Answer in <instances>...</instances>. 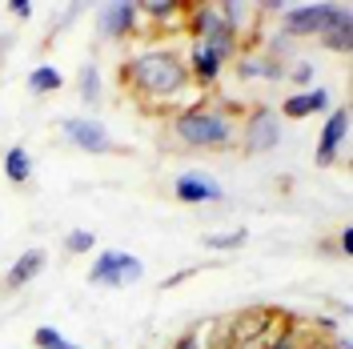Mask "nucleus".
<instances>
[{"label": "nucleus", "mask_w": 353, "mask_h": 349, "mask_svg": "<svg viewBox=\"0 0 353 349\" xmlns=\"http://www.w3.org/2000/svg\"><path fill=\"white\" fill-rule=\"evenodd\" d=\"M121 81L153 112H176L193 97V77L176 48H141L121 65Z\"/></svg>", "instance_id": "1"}, {"label": "nucleus", "mask_w": 353, "mask_h": 349, "mask_svg": "<svg viewBox=\"0 0 353 349\" xmlns=\"http://www.w3.org/2000/svg\"><path fill=\"white\" fill-rule=\"evenodd\" d=\"M173 137L185 149H205V153H221L237 145V121L233 112L205 105V101H189L185 109L173 112Z\"/></svg>", "instance_id": "2"}, {"label": "nucleus", "mask_w": 353, "mask_h": 349, "mask_svg": "<svg viewBox=\"0 0 353 349\" xmlns=\"http://www.w3.org/2000/svg\"><path fill=\"white\" fill-rule=\"evenodd\" d=\"M185 28L193 32V41L209 44L225 65H229V61H237V57H241V48H245L241 37L221 21L217 4H189V8H185Z\"/></svg>", "instance_id": "3"}, {"label": "nucleus", "mask_w": 353, "mask_h": 349, "mask_svg": "<svg viewBox=\"0 0 353 349\" xmlns=\"http://www.w3.org/2000/svg\"><path fill=\"white\" fill-rule=\"evenodd\" d=\"M237 145H241L249 157L273 153V149L281 145V117H277V109L253 105V109L245 112V121L237 125Z\"/></svg>", "instance_id": "4"}, {"label": "nucleus", "mask_w": 353, "mask_h": 349, "mask_svg": "<svg viewBox=\"0 0 353 349\" xmlns=\"http://www.w3.org/2000/svg\"><path fill=\"white\" fill-rule=\"evenodd\" d=\"M141 277H145L141 257L121 253V249H101V257H97L92 269H88V281L105 285V289H125V285H137Z\"/></svg>", "instance_id": "5"}, {"label": "nucleus", "mask_w": 353, "mask_h": 349, "mask_svg": "<svg viewBox=\"0 0 353 349\" xmlns=\"http://www.w3.org/2000/svg\"><path fill=\"white\" fill-rule=\"evenodd\" d=\"M97 28H101V37H109V41H129V37H137V32H141V4H137V0L101 4Z\"/></svg>", "instance_id": "6"}, {"label": "nucleus", "mask_w": 353, "mask_h": 349, "mask_svg": "<svg viewBox=\"0 0 353 349\" xmlns=\"http://www.w3.org/2000/svg\"><path fill=\"white\" fill-rule=\"evenodd\" d=\"M333 4H289L281 12V32L289 41H305V37H317L325 21H330Z\"/></svg>", "instance_id": "7"}, {"label": "nucleus", "mask_w": 353, "mask_h": 349, "mask_svg": "<svg viewBox=\"0 0 353 349\" xmlns=\"http://www.w3.org/2000/svg\"><path fill=\"white\" fill-rule=\"evenodd\" d=\"M61 132H65L68 145L81 149V153H112V149H117L109 129H105L101 121H92V117H68L65 125H61Z\"/></svg>", "instance_id": "8"}, {"label": "nucleus", "mask_w": 353, "mask_h": 349, "mask_svg": "<svg viewBox=\"0 0 353 349\" xmlns=\"http://www.w3.org/2000/svg\"><path fill=\"white\" fill-rule=\"evenodd\" d=\"M345 132H350V109H333L330 117H325V129L317 137V153H313V161H317L321 169H330L333 161H337L341 145H345Z\"/></svg>", "instance_id": "9"}, {"label": "nucleus", "mask_w": 353, "mask_h": 349, "mask_svg": "<svg viewBox=\"0 0 353 349\" xmlns=\"http://www.w3.org/2000/svg\"><path fill=\"white\" fill-rule=\"evenodd\" d=\"M185 65H189L193 88H213V85L221 81V72H225V61H221L209 44H201V41L189 44V57H185Z\"/></svg>", "instance_id": "10"}, {"label": "nucleus", "mask_w": 353, "mask_h": 349, "mask_svg": "<svg viewBox=\"0 0 353 349\" xmlns=\"http://www.w3.org/2000/svg\"><path fill=\"white\" fill-rule=\"evenodd\" d=\"M173 197L181 205H213V201H225V189L205 173H181L173 185Z\"/></svg>", "instance_id": "11"}, {"label": "nucleus", "mask_w": 353, "mask_h": 349, "mask_svg": "<svg viewBox=\"0 0 353 349\" xmlns=\"http://www.w3.org/2000/svg\"><path fill=\"white\" fill-rule=\"evenodd\" d=\"M317 41L325 44L330 52H350L353 48V8L350 4H333L330 21L317 32Z\"/></svg>", "instance_id": "12"}, {"label": "nucleus", "mask_w": 353, "mask_h": 349, "mask_svg": "<svg viewBox=\"0 0 353 349\" xmlns=\"http://www.w3.org/2000/svg\"><path fill=\"white\" fill-rule=\"evenodd\" d=\"M233 65H237V77H241V81H285V65L269 61L261 48H253V44H245L241 57H237Z\"/></svg>", "instance_id": "13"}, {"label": "nucleus", "mask_w": 353, "mask_h": 349, "mask_svg": "<svg viewBox=\"0 0 353 349\" xmlns=\"http://www.w3.org/2000/svg\"><path fill=\"white\" fill-rule=\"evenodd\" d=\"M269 326H273V313H265V309H245L237 317H229V333H225V341L229 346H237V341H253V337H269Z\"/></svg>", "instance_id": "14"}, {"label": "nucleus", "mask_w": 353, "mask_h": 349, "mask_svg": "<svg viewBox=\"0 0 353 349\" xmlns=\"http://www.w3.org/2000/svg\"><path fill=\"white\" fill-rule=\"evenodd\" d=\"M44 265H48V253H44V249H24L21 257L12 261V269L4 273V289H8V293L24 289L28 281H37V277H41Z\"/></svg>", "instance_id": "15"}, {"label": "nucleus", "mask_w": 353, "mask_h": 349, "mask_svg": "<svg viewBox=\"0 0 353 349\" xmlns=\"http://www.w3.org/2000/svg\"><path fill=\"white\" fill-rule=\"evenodd\" d=\"M325 109H330V88H305V92H289L277 117L305 121V117H313V112H325Z\"/></svg>", "instance_id": "16"}, {"label": "nucleus", "mask_w": 353, "mask_h": 349, "mask_svg": "<svg viewBox=\"0 0 353 349\" xmlns=\"http://www.w3.org/2000/svg\"><path fill=\"white\" fill-rule=\"evenodd\" d=\"M217 8H221V21L229 24L241 41L249 37V28L261 21V17H257V4H245V0H225V4H217Z\"/></svg>", "instance_id": "17"}, {"label": "nucleus", "mask_w": 353, "mask_h": 349, "mask_svg": "<svg viewBox=\"0 0 353 349\" xmlns=\"http://www.w3.org/2000/svg\"><path fill=\"white\" fill-rule=\"evenodd\" d=\"M185 8H189V4H181V0H145V4H141V21L176 24L185 17Z\"/></svg>", "instance_id": "18"}, {"label": "nucleus", "mask_w": 353, "mask_h": 349, "mask_svg": "<svg viewBox=\"0 0 353 349\" xmlns=\"http://www.w3.org/2000/svg\"><path fill=\"white\" fill-rule=\"evenodd\" d=\"M4 177H8L12 185H24V181L32 177V157H28V149L12 145V149L4 153Z\"/></svg>", "instance_id": "19"}, {"label": "nucleus", "mask_w": 353, "mask_h": 349, "mask_svg": "<svg viewBox=\"0 0 353 349\" xmlns=\"http://www.w3.org/2000/svg\"><path fill=\"white\" fill-rule=\"evenodd\" d=\"M28 88H32V92H61V88H65V77H61L57 65H37L28 72Z\"/></svg>", "instance_id": "20"}, {"label": "nucleus", "mask_w": 353, "mask_h": 349, "mask_svg": "<svg viewBox=\"0 0 353 349\" xmlns=\"http://www.w3.org/2000/svg\"><path fill=\"white\" fill-rule=\"evenodd\" d=\"M77 88H81V101H85V105H97V101H101V68L92 65V61L81 68V77H77Z\"/></svg>", "instance_id": "21"}, {"label": "nucleus", "mask_w": 353, "mask_h": 349, "mask_svg": "<svg viewBox=\"0 0 353 349\" xmlns=\"http://www.w3.org/2000/svg\"><path fill=\"white\" fill-rule=\"evenodd\" d=\"M313 77H317V68H313V61H305V57H297V61H289L285 65V81H293L297 92L313 88Z\"/></svg>", "instance_id": "22"}, {"label": "nucleus", "mask_w": 353, "mask_h": 349, "mask_svg": "<svg viewBox=\"0 0 353 349\" xmlns=\"http://www.w3.org/2000/svg\"><path fill=\"white\" fill-rule=\"evenodd\" d=\"M245 241H249V233L245 229H233V233H209V237H201V245L213 249V253H229V249H241Z\"/></svg>", "instance_id": "23"}, {"label": "nucleus", "mask_w": 353, "mask_h": 349, "mask_svg": "<svg viewBox=\"0 0 353 349\" xmlns=\"http://www.w3.org/2000/svg\"><path fill=\"white\" fill-rule=\"evenodd\" d=\"M265 349H301V333H297V326H293V321L277 326L269 337H265Z\"/></svg>", "instance_id": "24"}, {"label": "nucleus", "mask_w": 353, "mask_h": 349, "mask_svg": "<svg viewBox=\"0 0 353 349\" xmlns=\"http://www.w3.org/2000/svg\"><path fill=\"white\" fill-rule=\"evenodd\" d=\"M32 346H37V349H81V346H72L61 329H52V326H37V333H32Z\"/></svg>", "instance_id": "25"}, {"label": "nucleus", "mask_w": 353, "mask_h": 349, "mask_svg": "<svg viewBox=\"0 0 353 349\" xmlns=\"http://www.w3.org/2000/svg\"><path fill=\"white\" fill-rule=\"evenodd\" d=\"M65 249L72 257H81V253H92L97 249V233H88V229H72L65 237Z\"/></svg>", "instance_id": "26"}, {"label": "nucleus", "mask_w": 353, "mask_h": 349, "mask_svg": "<svg viewBox=\"0 0 353 349\" xmlns=\"http://www.w3.org/2000/svg\"><path fill=\"white\" fill-rule=\"evenodd\" d=\"M173 349H205V333L189 329V333H181V337L173 341Z\"/></svg>", "instance_id": "27"}, {"label": "nucleus", "mask_w": 353, "mask_h": 349, "mask_svg": "<svg viewBox=\"0 0 353 349\" xmlns=\"http://www.w3.org/2000/svg\"><path fill=\"white\" fill-rule=\"evenodd\" d=\"M301 349H337V346L330 337H321V333H309V337H301Z\"/></svg>", "instance_id": "28"}, {"label": "nucleus", "mask_w": 353, "mask_h": 349, "mask_svg": "<svg viewBox=\"0 0 353 349\" xmlns=\"http://www.w3.org/2000/svg\"><path fill=\"white\" fill-rule=\"evenodd\" d=\"M8 12H12V17H21V21H28V17H32L37 8H32L28 0H8Z\"/></svg>", "instance_id": "29"}, {"label": "nucleus", "mask_w": 353, "mask_h": 349, "mask_svg": "<svg viewBox=\"0 0 353 349\" xmlns=\"http://www.w3.org/2000/svg\"><path fill=\"white\" fill-rule=\"evenodd\" d=\"M193 273H197V269H181V273H173V277H165V285H161V289H176L181 281H189Z\"/></svg>", "instance_id": "30"}, {"label": "nucleus", "mask_w": 353, "mask_h": 349, "mask_svg": "<svg viewBox=\"0 0 353 349\" xmlns=\"http://www.w3.org/2000/svg\"><path fill=\"white\" fill-rule=\"evenodd\" d=\"M341 253H353V229H341V241H337Z\"/></svg>", "instance_id": "31"}, {"label": "nucleus", "mask_w": 353, "mask_h": 349, "mask_svg": "<svg viewBox=\"0 0 353 349\" xmlns=\"http://www.w3.org/2000/svg\"><path fill=\"white\" fill-rule=\"evenodd\" d=\"M229 349H265V337H253V341H237V346Z\"/></svg>", "instance_id": "32"}, {"label": "nucleus", "mask_w": 353, "mask_h": 349, "mask_svg": "<svg viewBox=\"0 0 353 349\" xmlns=\"http://www.w3.org/2000/svg\"><path fill=\"white\" fill-rule=\"evenodd\" d=\"M0 44H4V41H0Z\"/></svg>", "instance_id": "33"}]
</instances>
